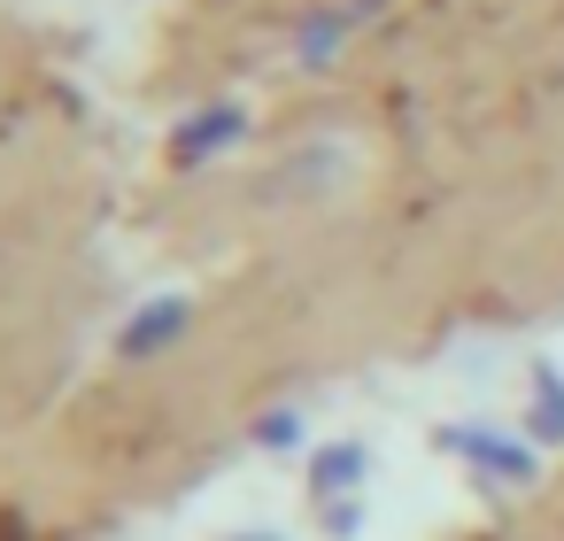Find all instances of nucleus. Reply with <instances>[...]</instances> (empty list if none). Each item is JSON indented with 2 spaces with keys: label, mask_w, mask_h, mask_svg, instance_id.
Returning <instances> with one entry per match:
<instances>
[{
  "label": "nucleus",
  "mask_w": 564,
  "mask_h": 541,
  "mask_svg": "<svg viewBox=\"0 0 564 541\" xmlns=\"http://www.w3.org/2000/svg\"><path fill=\"white\" fill-rule=\"evenodd\" d=\"M379 9H387V0H333V9H317V17L294 32V63H302V71H333V63L348 55V40H356Z\"/></svg>",
  "instance_id": "obj_3"
},
{
  "label": "nucleus",
  "mask_w": 564,
  "mask_h": 541,
  "mask_svg": "<svg viewBox=\"0 0 564 541\" xmlns=\"http://www.w3.org/2000/svg\"><path fill=\"white\" fill-rule=\"evenodd\" d=\"M232 541H286V533H271V526H263V533H232Z\"/></svg>",
  "instance_id": "obj_9"
},
{
  "label": "nucleus",
  "mask_w": 564,
  "mask_h": 541,
  "mask_svg": "<svg viewBox=\"0 0 564 541\" xmlns=\"http://www.w3.org/2000/svg\"><path fill=\"white\" fill-rule=\"evenodd\" d=\"M302 479H310V502H348V495H364V479H371V448H364V441H325Z\"/></svg>",
  "instance_id": "obj_5"
},
{
  "label": "nucleus",
  "mask_w": 564,
  "mask_h": 541,
  "mask_svg": "<svg viewBox=\"0 0 564 541\" xmlns=\"http://www.w3.org/2000/svg\"><path fill=\"white\" fill-rule=\"evenodd\" d=\"M248 140V109L240 101H202L171 125V171H209L225 148Z\"/></svg>",
  "instance_id": "obj_2"
},
{
  "label": "nucleus",
  "mask_w": 564,
  "mask_h": 541,
  "mask_svg": "<svg viewBox=\"0 0 564 541\" xmlns=\"http://www.w3.org/2000/svg\"><path fill=\"white\" fill-rule=\"evenodd\" d=\"M186 325H194V302H186V294H155V302H140V310L117 325V356H124V364H155Z\"/></svg>",
  "instance_id": "obj_4"
},
{
  "label": "nucleus",
  "mask_w": 564,
  "mask_h": 541,
  "mask_svg": "<svg viewBox=\"0 0 564 541\" xmlns=\"http://www.w3.org/2000/svg\"><path fill=\"white\" fill-rule=\"evenodd\" d=\"M441 448L464 456L479 479H502V487H533V472H541V448L525 433H495V425H448Z\"/></svg>",
  "instance_id": "obj_1"
},
{
  "label": "nucleus",
  "mask_w": 564,
  "mask_h": 541,
  "mask_svg": "<svg viewBox=\"0 0 564 541\" xmlns=\"http://www.w3.org/2000/svg\"><path fill=\"white\" fill-rule=\"evenodd\" d=\"M286 441H302V410H263L256 418V448H286Z\"/></svg>",
  "instance_id": "obj_7"
},
{
  "label": "nucleus",
  "mask_w": 564,
  "mask_h": 541,
  "mask_svg": "<svg viewBox=\"0 0 564 541\" xmlns=\"http://www.w3.org/2000/svg\"><path fill=\"white\" fill-rule=\"evenodd\" d=\"M525 441L564 448V371L556 364H533V379H525Z\"/></svg>",
  "instance_id": "obj_6"
},
{
  "label": "nucleus",
  "mask_w": 564,
  "mask_h": 541,
  "mask_svg": "<svg viewBox=\"0 0 564 541\" xmlns=\"http://www.w3.org/2000/svg\"><path fill=\"white\" fill-rule=\"evenodd\" d=\"M317 518H325V533H333V541H348V533L364 526V495H348V502H317Z\"/></svg>",
  "instance_id": "obj_8"
}]
</instances>
